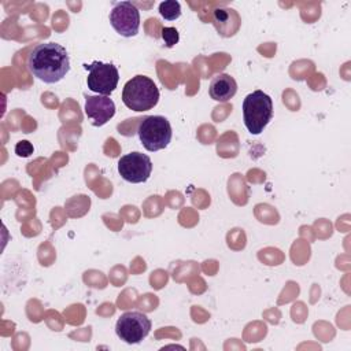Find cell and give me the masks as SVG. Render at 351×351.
I'll use <instances>...</instances> for the list:
<instances>
[{
  "mask_svg": "<svg viewBox=\"0 0 351 351\" xmlns=\"http://www.w3.org/2000/svg\"><path fill=\"white\" fill-rule=\"evenodd\" d=\"M27 69L40 81L56 84L69 73L70 58L66 48L60 44H38L27 58Z\"/></svg>",
  "mask_w": 351,
  "mask_h": 351,
  "instance_id": "6da1fadb",
  "label": "cell"
},
{
  "mask_svg": "<svg viewBox=\"0 0 351 351\" xmlns=\"http://www.w3.org/2000/svg\"><path fill=\"white\" fill-rule=\"evenodd\" d=\"M122 101L129 110L138 112L148 111L158 104L159 89L151 78L138 74L125 84Z\"/></svg>",
  "mask_w": 351,
  "mask_h": 351,
  "instance_id": "7a4b0ae2",
  "label": "cell"
},
{
  "mask_svg": "<svg viewBox=\"0 0 351 351\" xmlns=\"http://www.w3.org/2000/svg\"><path fill=\"white\" fill-rule=\"evenodd\" d=\"M273 118V100L263 90L248 93L243 101V119L251 134H261Z\"/></svg>",
  "mask_w": 351,
  "mask_h": 351,
  "instance_id": "3957f363",
  "label": "cell"
},
{
  "mask_svg": "<svg viewBox=\"0 0 351 351\" xmlns=\"http://www.w3.org/2000/svg\"><path fill=\"white\" fill-rule=\"evenodd\" d=\"M137 134L147 151L155 152L169 145L171 140V125L167 118L162 115H148L140 121Z\"/></svg>",
  "mask_w": 351,
  "mask_h": 351,
  "instance_id": "277c9868",
  "label": "cell"
},
{
  "mask_svg": "<svg viewBox=\"0 0 351 351\" xmlns=\"http://www.w3.org/2000/svg\"><path fill=\"white\" fill-rule=\"evenodd\" d=\"M84 69L88 70L86 85L90 90L97 95L110 96L119 81V73L117 66L112 63H103L100 60H95L90 64H84Z\"/></svg>",
  "mask_w": 351,
  "mask_h": 351,
  "instance_id": "5b68a950",
  "label": "cell"
},
{
  "mask_svg": "<svg viewBox=\"0 0 351 351\" xmlns=\"http://www.w3.org/2000/svg\"><path fill=\"white\" fill-rule=\"evenodd\" d=\"M151 325V319L144 313L126 311L118 318L115 332L122 341L128 344H137L148 336Z\"/></svg>",
  "mask_w": 351,
  "mask_h": 351,
  "instance_id": "8992f818",
  "label": "cell"
},
{
  "mask_svg": "<svg viewBox=\"0 0 351 351\" xmlns=\"http://www.w3.org/2000/svg\"><path fill=\"white\" fill-rule=\"evenodd\" d=\"M118 173L128 182H145L152 173L151 158L138 151L126 154L118 160Z\"/></svg>",
  "mask_w": 351,
  "mask_h": 351,
  "instance_id": "52a82bcc",
  "label": "cell"
},
{
  "mask_svg": "<svg viewBox=\"0 0 351 351\" xmlns=\"http://www.w3.org/2000/svg\"><path fill=\"white\" fill-rule=\"evenodd\" d=\"M110 23L123 37H133L138 33L140 12L132 1H118L110 11Z\"/></svg>",
  "mask_w": 351,
  "mask_h": 351,
  "instance_id": "ba28073f",
  "label": "cell"
},
{
  "mask_svg": "<svg viewBox=\"0 0 351 351\" xmlns=\"http://www.w3.org/2000/svg\"><path fill=\"white\" fill-rule=\"evenodd\" d=\"M84 110L93 126H103L115 115V103L108 96L86 95Z\"/></svg>",
  "mask_w": 351,
  "mask_h": 351,
  "instance_id": "9c48e42d",
  "label": "cell"
},
{
  "mask_svg": "<svg viewBox=\"0 0 351 351\" xmlns=\"http://www.w3.org/2000/svg\"><path fill=\"white\" fill-rule=\"evenodd\" d=\"M213 23L219 36L232 37L240 29L241 19L236 10L229 7H219L213 11Z\"/></svg>",
  "mask_w": 351,
  "mask_h": 351,
  "instance_id": "30bf717a",
  "label": "cell"
},
{
  "mask_svg": "<svg viewBox=\"0 0 351 351\" xmlns=\"http://www.w3.org/2000/svg\"><path fill=\"white\" fill-rule=\"evenodd\" d=\"M237 92V82L229 74H217L208 86V93L215 101H228Z\"/></svg>",
  "mask_w": 351,
  "mask_h": 351,
  "instance_id": "8fae6325",
  "label": "cell"
},
{
  "mask_svg": "<svg viewBox=\"0 0 351 351\" xmlns=\"http://www.w3.org/2000/svg\"><path fill=\"white\" fill-rule=\"evenodd\" d=\"M159 14L167 21H176L181 16V4L177 0H165L159 4Z\"/></svg>",
  "mask_w": 351,
  "mask_h": 351,
  "instance_id": "7c38bea8",
  "label": "cell"
},
{
  "mask_svg": "<svg viewBox=\"0 0 351 351\" xmlns=\"http://www.w3.org/2000/svg\"><path fill=\"white\" fill-rule=\"evenodd\" d=\"M162 38L165 41V45L167 48H171L174 47L178 40H180V34H178V30L176 27H163L162 29Z\"/></svg>",
  "mask_w": 351,
  "mask_h": 351,
  "instance_id": "4fadbf2b",
  "label": "cell"
},
{
  "mask_svg": "<svg viewBox=\"0 0 351 351\" xmlns=\"http://www.w3.org/2000/svg\"><path fill=\"white\" fill-rule=\"evenodd\" d=\"M15 154L21 158H27L33 154V144L27 140H21L15 145Z\"/></svg>",
  "mask_w": 351,
  "mask_h": 351,
  "instance_id": "5bb4252c",
  "label": "cell"
}]
</instances>
